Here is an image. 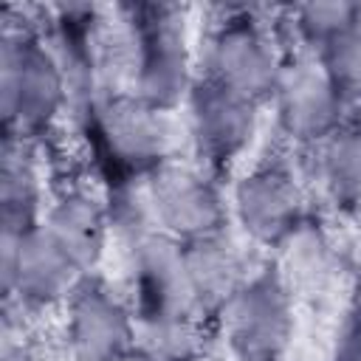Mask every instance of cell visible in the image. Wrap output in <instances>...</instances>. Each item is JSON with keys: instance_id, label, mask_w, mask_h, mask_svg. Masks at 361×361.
I'll return each mask as SVG.
<instances>
[{"instance_id": "2", "label": "cell", "mask_w": 361, "mask_h": 361, "mask_svg": "<svg viewBox=\"0 0 361 361\" xmlns=\"http://www.w3.org/2000/svg\"><path fill=\"white\" fill-rule=\"evenodd\" d=\"M79 262L51 234V228H28L11 240L6 237V285H17L25 299L48 302L59 296Z\"/></svg>"}, {"instance_id": "3", "label": "cell", "mask_w": 361, "mask_h": 361, "mask_svg": "<svg viewBox=\"0 0 361 361\" xmlns=\"http://www.w3.org/2000/svg\"><path fill=\"white\" fill-rule=\"evenodd\" d=\"M212 65H214L212 82L223 85L226 90L248 102L274 85V56L265 39L245 23L223 28V34L214 42Z\"/></svg>"}, {"instance_id": "14", "label": "cell", "mask_w": 361, "mask_h": 361, "mask_svg": "<svg viewBox=\"0 0 361 361\" xmlns=\"http://www.w3.org/2000/svg\"><path fill=\"white\" fill-rule=\"evenodd\" d=\"M324 73L336 93H361V20L324 45Z\"/></svg>"}, {"instance_id": "15", "label": "cell", "mask_w": 361, "mask_h": 361, "mask_svg": "<svg viewBox=\"0 0 361 361\" xmlns=\"http://www.w3.org/2000/svg\"><path fill=\"white\" fill-rule=\"evenodd\" d=\"M355 23H358V8L347 3H313L299 11V25L305 28V34L324 45Z\"/></svg>"}, {"instance_id": "17", "label": "cell", "mask_w": 361, "mask_h": 361, "mask_svg": "<svg viewBox=\"0 0 361 361\" xmlns=\"http://www.w3.org/2000/svg\"><path fill=\"white\" fill-rule=\"evenodd\" d=\"M344 361H361V341H358V344L344 355Z\"/></svg>"}, {"instance_id": "10", "label": "cell", "mask_w": 361, "mask_h": 361, "mask_svg": "<svg viewBox=\"0 0 361 361\" xmlns=\"http://www.w3.org/2000/svg\"><path fill=\"white\" fill-rule=\"evenodd\" d=\"M240 209L245 217V226L262 237H276L279 231L288 228L293 209H296V195L288 183V178L265 172L251 178L240 189Z\"/></svg>"}, {"instance_id": "12", "label": "cell", "mask_w": 361, "mask_h": 361, "mask_svg": "<svg viewBox=\"0 0 361 361\" xmlns=\"http://www.w3.org/2000/svg\"><path fill=\"white\" fill-rule=\"evenodd\" d=\"M51 234L68 248V254L82 265L96 257L102 243V217L93 203L85 197H68L62 200L48 223Z\"/></svg>"}, {"instance_id": "4", "label": "cell", "mask_w": 361, "mask_h": 361, "mask_svg": "<svg viewBox=\"0 0 361 361\" xmlns=\"http://www.w3.org/2000/svg\"><path fill=\"white\" fill-rule=\"evenodd\" d=\"M288 333V313L276 285L257 282L234 305V344L248 361H271Z\"/></svg>"}, {"instance_id": "9", "label": "cell", "mask_w": 361, "mask_h": 361, "mask_svg": "<svg viewBox=\"0 0 361 361\" xmlns=\"http://www.w3.org/2000/svg\"><path fill=\"white\" fill-rule=\"evenodd\" d=\"M333 93L324 68L316 71L313 65H299L282 82V116L296 133H319L327 127L333 113Z\"/></svg>"}, {"instance_id": "16", "label": "cell", "mask_w": 361, "mask_h": 361, "mask_svg": "<svg viewBox=\"0 0 361 361\" xmlns=\"http://www.w3.org/2000/svg\"><path fill=\"white\" fill-rule=\"evenodd\" d=\"M330 166L344 192H361V138L341 141L330 158Z\"/></svg>"}, {"instance_id": "1", "label": "cell", "mask_w": 361, "mask_h": 361, "mask_svg": "<svg viewBox=\"0 0 361 361\" xmlns=\"http://www.w3.org/2000/svg\"><path fill=\"white\" fill-rule=\"evenodd\" d=\"M62 99V76L54 59L28 39H6L3 48V110L20 124H42Z\"/></svg>"}, {"instance_id": "11", "label": "cell", "mask_w": 361, "mask_h": 361, "mask_svg": "<svg viewBox=\"0 0 361 361\" xmlns=\"http://www.w3.org/2000/svg\"><path fill=\"white\" fill-rule=\"evenodd\" d=\"M104 135L110 149L124 161H147L161 149V121L149 107L116 102L104 113Z\"/></svg>"}, {"instance_id": "13", "label": "cell", "mask_w": 361, "mask_h": 361, "mask_svg": "<svg viewBox=\"0 0 361 361\" xmlns=\"http://www.w3.org/2000/svg\"><path fill=\"white\" fill-rule=\"evenodd\" d=\"M197 251L183 259L189 290H197L200 296H220L231 285L234 274V257L214 240H200L195 245Z\"/></svg>"}, {"instance_id": "7", "label": "cell", "mask_w": 361, "mask_h": 361, "mask_svg": "<svg viewBox=\"0 0 361 361\" xmlns=\"http://www.w3.org/2000/svg\"><path fill=\"white\" fill-rule=\"evenodd\" d=\"M71 333L76 350L87 361H107L124 347L127 322L118 305L104 296V290H85L73 305Z\"/></svg>"}, {"instance_id": "6", "label": "cell", "mask_w": 361, "mask_h": 361, "mask_svg": "<svg viewBox=\"0 0 361 361\" xmlns=\"http://www.w3.org/2000/svg\"><path fill=\"white\" fill-rule=\"evenodd\" d=\"M195 121L200 141L212 152L228 155L251 130V102L217 82H206L195 96Z\"/></svg>"}, {"instance_id": "18", "label": "cell", "mask_w": 361, "mask_h": 361, "mask_svg": "<svg viewBox=\"0 0 361 361\" xmlns=\"http://www.w3.org/2000/svg\"><path fill=\"white\" fill-rule=\"evenodd\" d=\"M152 361H172V358H152Z\"/></svg>"}, {"instance_id": "5", "label": "cell", "mask_w": 361, "mask_h": 361, "mask_svg": "<svg viewBox=\"0 0 361 361\" xmlns=\"http://www.w3.org/2000/svg\"><path fill=\"white\" fill-rule=\"evenodd\" d=\"M141 31V85L152 102H169L183 85V39L166 8H147Z\"/></svg>"}, {"instance_id": "8", "label": "cell", "mask_w": 361, "mask_h": 361, "mask_svg": "<svg viewBox=\"0 0 361 361\" xmlns=\"http://www.w3.org/2000/svg\"><path fill=\"white\" fill-rule=\"evenodd\" d=\"M155 206L164 223L197 237L214 228L212 223L217 220L214 195L189 172H164L155 183Z\"/></svg>"}]
</instances>
